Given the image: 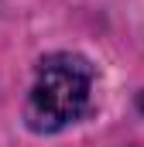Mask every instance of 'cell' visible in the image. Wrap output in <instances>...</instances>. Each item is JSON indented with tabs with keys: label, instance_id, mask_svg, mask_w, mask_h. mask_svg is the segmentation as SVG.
<instances>
[{
	"label": "cell",
	"instance_id": "cell-1",
	"mask_svg": "<svg viewBox=\"0 0 144 147\" xmlns=\"http://www.w3.org/2000/svg\"><path fill=\"white\" fill-rule=\"evenodd\" d=\"M93 96H96L93 62L75 51H52L35 65L24 99V123L35 134H58L93 110Z\"/></svg>",
	"mask_w": 144,
	"mask_h": 147
},
{
	"label": "cell",
	"instance_id": "cell-2",
	"mask_svg": "<svg viewBox=\"0 0 144 147\" xmlns=\"http://www.w3.org/2000/svg\"><path fill=\"white\" fill-rule=\"evenodd\" d=\"M137 106H141V113H144V92H141V99H137Z\"/></svg>",
	"mask_w": 144,
	"mask_h": 147
}]
</instances>
